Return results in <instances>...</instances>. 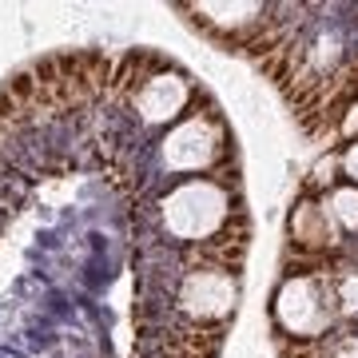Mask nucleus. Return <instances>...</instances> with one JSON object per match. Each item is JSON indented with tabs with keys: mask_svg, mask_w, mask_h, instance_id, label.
Segmentation results:
<instances>
[{
	"mask_svg": "<svg viewBox=\"0 0 358 358\" xmlns=\"http://www.w3.org/2000/svg\"><path fill=\"white\" fill-rule=\"evenodd\" d=\"M334 315H338V299H334V271H307L282 282L279 299H275V319L287 334L303 338V343H319L331 331Z\"/></svg>",
	"mask_w": 358,
	"mask_h": 358,
	"instance_id": "1",
	"label": "nucleus"
},
{
	"mask_svg": "<svg viewBox=\"0 0 358 358\" xmlns=\"http://www.w3.org/2000/svg\"><path fill=\"white\" fill-rule=\"evenodd\" d=\"M167 227L183 235V239H199L207 235L211 227L219 223H227V199H223V187L203 179V183H187V187H179L171 195V203H167Z\"/></svg>",
	"mask_w": 358,
	"mask_h": 358,
	"instance_id": "2",
	"label": "nucleus"
},
{
	"mask_svg": "<svg viewBox=\"0 0 358 358\" xmlns=\"http://www.w3.org/2000/svg\"><path fill=\"white\" fill-rule=\"evenodd\" d=\"M179 307L195 319H223L235 307V282L227 271H192L179 287Z\"/></svg>",
	"mask_w": 358,
	"mask_h": 358,
	"instance_id": "3",
	"label": "nucleus"
},
{
	"mask_svg": "<svg viewBox=\"0 0 358 358\" xmlns=\"http://www.w3.org/2000/svg\"><path fill=\"white\" fill-rule=\"evenodd\" d=\"M219 152H223L219 131H215V124H207V120H187V124H183V128L164 143V155H167V164H171V167L211 164Z\"/></svg>",
	"mask_w": 358,
	"mask_h": 358,
	"instance_id": "4",
	"label": "nucleus"
},
{
	"mask_svg": "<svg viewBox=\"0 0 358 358\" xmlns=\"http://www.w3.org/2000/svg\"><path fill=\"white\" fill-rule=\"evenodd\" d=\"M291 239L303 255H327L338 243V231H334V215L319 203H299L291 215Z\"/></svg>",
	"mask_w": 358,
	"mask_h": 358,
	"instance_id": "5",
	"label": "nucleus"
},
{
	"mask_svg": "<svg viewBox=\"0 0 358 358\" xmlns=\"http://www.w3.org/2000/svg\"><path fill=\"white\" fill-rule=\"evenodd\" d=\"M187 96H192V88L179 76H152L140 88L136 100H140V112L148 115V120H171V115L187 103Z\"/></svg>",
	"mask_w": 358,
	"mask_h": 358,
	"instance_id": "6",
	"label": "nucleus"
},
{
	"mask_svg": "<svg viewBox=\"0 0 358 358\" xmlns=\"http://www.w3.org/2000/svg\"><path fill=\"white\" fill-rule=\"evenodd\" d=\"M152 60L148 56H128L124 68H120V76H115V92H140L148 80H152Z\"/></svg>",
	"mask_w": 358,
	"mask_h": 358,
	"instance_id": "7",
	"label": "nucleus"
},
{
	"mask_svg": "<svg viewBox=\"0 0 358 358\" xmlns=\"http://www.w3.org/2000/svg\"><path fill=\"white\" fill-rule=\"evenodd\" d=\"M334 299L338 315H358V271H334Z\"/></svg>",
	"mask_w": 358,
	"mask_h": 358,
	"instance_id": "8",
	"label": "nucleus"
},
{
	"mask_svg": "<svg viewBox=\"0 0 358 358\" xmlns=\"http://www.w3.org/2000/svg\"><path fill=\"white\" fill-rule=\"evenodd\" d=\"M331 215H334V223L358 231V187H343V192H334Z\"/></svg>",
	"mask_w": 358,
	"mask_h": 358,
	"instance_id": "9",
	"label": "nucleus"
},
{
	"mask_svg": "<svg viewBox=\"0 0 358 358\" xmlns=\"http://www.w3.org/2000/svg\"><path fill=\"white\" fill-rule=\"evenodd\" d=\"M343 167H346V176L358 183V143H350V148L343 152Z\"/></svg>",
	"mask_w": 358,
	"mask_h": 358,
	"instance_id": "10",
	"label": "nucleus"
},
{
	"mask_svg": "<svg viewBox=\"0 0 358 358\" xmlns=\"http://www.w3.org/2000/svg\"><path fill=\"white\" fill-rule=\"evenodd\" d=\"M343 131H346V136H355V131H358V103L350 108V115L343 120Z\"/></svg>",
	"mask_w": 358,
	"mask_h": 358,
	"instance_id": "11",
	"label": "nucleus"
}]
</instances>
